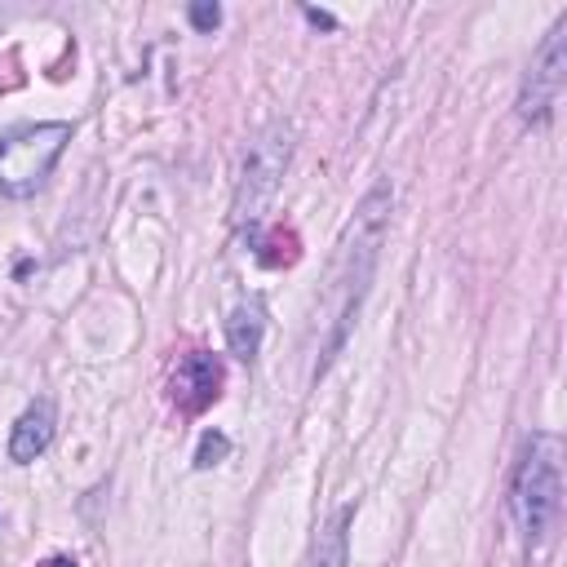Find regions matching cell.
Here are the masks:
<instances>
[{"mask_svg":"<svg viewBox=\"0 0 567 567\" xmlns=\"http://www.w3.org/2000/svg\"><path fill=\"white\" fill-rule=\"evenodd\" d=\"M390 182H377L363 204L354 208L341 244H337V261H332V275H328V292H323V323H328V337L319 346V363H315V377L328 372V363L341 354L354 319H359V306L368 297V284H372V270H377V257H381V239H385V221H390Z\"/></svg>","mask_w":567,"mask_h":567,"instance_id":"6da1fadb","label":"cell"},{"mask_svg":"<svg viewBox=\"0 0 567 567\" xmlns=\"http://www.w3.org/2000/svg\"><path fill=\"white\" fill-rule=\"evenodd\" d=\"M509 509L527 540H545L563 509V443L554 434H532L509 483Z\"/></svg>","mask_w":567,"mask_h":567,"instance_id":"7a4b0ae2","label":"cell"},{"mask_svg":"<svg viewBox=\"0 0 567 567\" xmlns=\"http://www.w3.org/2000/svg\"><path fill=\"white\" fill-rule=\"evenodd\" d=\"M71 142V124L49 120V124H22L13 133L0 137V190L22 199L35 195L44 186V177L53 173V164L62 159Z\"/></svg>","mask_w":567,"mask_h":567,"instance_id":"3957f363","label":"cell"},{"mask_svg":"<svg viewBox=\"0 0 567 567\" xmlns=\"http://www.w3.org/2000/svg\"><path fill=\"white\" fill-rule=\"evenodd\" d=\"M292 159V128L284 120L266 124L248 151H244V168H239V190H235V221L239 226H257L261 213L270 208L275 190H279V177Z\"/></svg>","mask_w":567,"mask_h":567,"instance_id":"277c9868","label":"cell"},{"mask_svg":"<svg viewBox=\"0 0 567 567\" xmlns=\"http://www.w3.org/2000/svg\"><path fill=\"white\" fill-rule=\"evenodd\" d=\"M563 80H567V18H558V27L549 31V40L540 44L536 62L527 66L523 75V93H518V115L527 124H540L549 120L558 93H563Z\"/></svg>","mask_w":567,"mask_h":567,"instance_id":"5b68a950","label":"cell"},{"mask_svg":"<svg viewBox=\"0 0 567 567\" xmlns=\"http://www.w3.org/2000/svg\"><path fill=\"white\" fill-rule=\"evenodd\" d=\"M221 359L208 354V350H190L177 359L173 368V403L182 412H204L208 403H217L221 394Z\"/></svg>","mask_w":567,"mask_h":567,"instance_id":"8992f818","label":"cell"},{"mask_svg":"<svg viewBox=\"0 0 567 567\" xmlns=\"http://www.w3.org/2000/svg\"><path fill=\"white\" fill-rule=\"evenodd\" d=\"M49 443H53V403H49V399H35V403L18 416V425H13V434H9V456H13L18 465H27V461H35Z\"/></svg>","mask_w":567,"mask_h":567,"instance_id":"52a82bcc","label":"cell"},{"mask_svg":"<svg viewBox=\"0 0 567 567\" xmlns=\"http://www.w3.org/2000/svg\"><path fill=\"white\" fill-rule=\"evenodd\" d=\"M261 337H266V306H261L257 297H248V301H239V306L230 310V319H226V346H230V354L252 359V354L261 350Z\"/></svg>","mask_w":567,"mask_h":567,"instance_id":"ba28073f","label":"cell"},{"mask_svg":"<svg viewBox=\"0 0 567 567\" xmlns=\"http://www.w3.org/2000/svg\"><path fill=\"white\" fill-rule=\"evenodd\" d=\"M350 518H354V509H350V505H346V509H337V518L315 536L306 567H346V527H350Z\"/></svg>","mask_w":567,"mask_h":567,"instance_id":"9c48e42d","label":"cell"},{"mask_svg":"<svg viewBox=\"0 0 567 567\" xmlns=\"http://www.w3.org/2000/svg\"><path fill=\"white\" fill-rule=\"evenodd\" d=\"M226 452H230V439H226V434H217V430H208V434L199 439V452H195V465H199V470H208V465H217V461H221Z\"/></svg>","mask_w":567,"mask_h":567,"instance_id":"30bf717a","label":"cell"},{"mask_svg":"<svg viewBox=\"0 0 567 567\" xmlns=\"http://www.w3.org/2000/svg\"><path fill=\"white\" fill-rule=\"evenodd\" d=\"M221 22V9L213 4V0H199V4H190V27L195 31H213Z\"/></svg>","mask_w":567,"mask_h":567,"instance_id":"8fae6325","label":"cell"},{"mask_svg":"<svg viewBox=\"0 0 567 567\" xmlns=\"http://www.w3.org/2000/svg\"><path fill=\"white\" fill-rule=\"evenodd\" d=\"M306 18H310V22H319V27H332V18H328V13H319V9H306Z\"/></svg>","mask_w":567,"mask_h":567,"instance_id":"7c38bea8","label":"cell"},{"mask_svg":"<svg viewBox=\"0 0 567 567\" xmlns=\"http://www.w3.org/2000/svg\"><path fill=\"white\" fill-rule=\"evenodd\" d=\"M40 567H75L71 558H49V563H40Z\"/></svg>","mask_w":567,"mask_h":567,"instance_id":"4fadbf2b","label":"cell"}]
</instances>
